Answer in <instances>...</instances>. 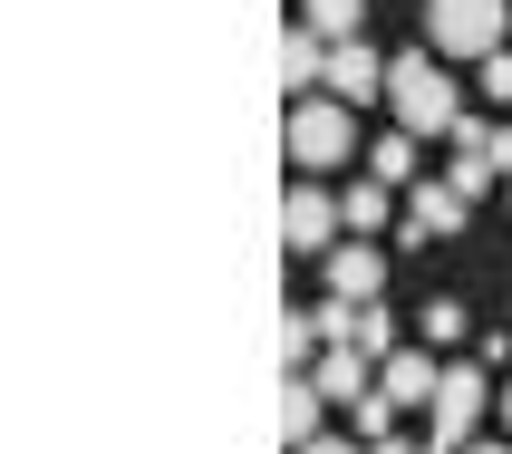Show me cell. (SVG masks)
I'll return each mask as SVG.
<instances>
[{"label": "cell", "instance_id": "16", "mask_svg": "<svg viewBox=\"0 0 512 454\" xmlns=\"http://www.w3.org/2000/svg\"><path fill=\"white\" fill-rule=\"evenodd\" d=\"M310 348H329V339H319V319L310 310H281V368H300Z\"/></svg>", "mask_w": 512, "mask_h": 454}, {"label": "cell", "instance_id": "21", "mask_svg": "<svg viewBox=\"0 0 512 454\" xmlns=\"http://www.w3.org/2000/svg\"><path fill=\"white\" fill-rule=\"evenodd\" d=\"M290 454H358V445H339V435H310V445H290Z\"/></svg>", "mask_w": 512, "mask_h": 454}, {"label": "cell", "instance_id": "15", "mask_svg": "<svg viewBox=\"0 0 512 454\" xmlns=\"http://www.w3.org/2000/svg\"><path fill=\"white\" fill-rule=\"evenodd\" d=\"M368 174H377V184H416V136L397 126V136H387V145L368 155Z\"/></svg>", "mask_w": 512, "mask_h": 454}, {"label": "cell", "instance_id": "11", "mask_svg": "<svg viewBox=\"0 0 512 454\" xmlns=\"http://www.w3.org/2000/svg\"><path fill=\"white\" fill-rule=\"evenodd\" d=\"M310 377H319V397H348V406H358V397L377 387V358H368V348H329Z\"/></svg>", "mask_w": 512, "mask_h": 454}, {"label": "cell", "instance_id": "8", "mask_svg": "<svg viewBox=\"0 0 512 454\" xmlns=\"http://www.w3.org/2000/svg\"><path fill=\"white\" fill-rule=\"evenodd\" d=\"M435 387H445V368L416 358V348H406V358H377V397L387 406H435Z\"/></svg>", "mask_w": 512, "mask_h": 454}, {"label": "cell", "instance_id": "3", "mask_svg": "<svg viewBox=\"0 0 512 454\" xmlns=\"http://www.w3.org/2000/svg\"><path fill=\"white\" fill-rule=\"evenodd\" d=\"M281 155H290L300 174L348 165V97H290V116H281Z\"/></svg>", "mask_w": 512, "mask_h": 454}, {"label": "cell", "instance_id": "7", "mask_svg": "<svg viewBox=\"0 0 512 454\" xmlns=\"http://www.w3.org/2000/svg\"><path fill=\"white\" fill-rule=\"evenodd\" d=\"M387 68L397 58H377L368 39H339L329 49V97H387Z\"/></svg>", "mask_w": 512, "mask_h": 454}, {"label": "cell", "instance_id": "14", "mask_svg": "<svg viewBox=\"0 0 512 454\" xmlns=\"http://www.w3.org/2000/svg\"><path fill=\"white\" fill-rule=\"evenodd\" d=\"M387 194H397V184H377V174H368V184H348V194H339L348 232H377V223H387Z\"/></svg>", "mask_w": 512, "mask_h": 454}, {"label": "cell", "instance_id": "10", "mask_svg": "<svg viewBox=\"0 0 512 454\" xmlns=\"http://www.w3.org/2000/svg\"><path fill=\"white\" fill-rule=\"evenodd\" d=\"M319 406H329V397H319V377L290 368L281 377V445H310V435H319Z\"/></svg>", "mask_w": 512, "mask_h": 454}, {"label": "cell", "instance_id": "12", "mask_svg": "<svg viewBox=\"0 0 512 454\" xmlns=\"http://www.w3.org/2000/svg\"><path fill=\"white\" fill-rule=\"evenodd\" d=\"M464 223V194L455 184H416V213H406V242H435V232Z\"/></svg>", "mask_w": 512, "mask_h": 454}, {"label": "cell", "instance_id": "9", "mask_svg": "<svg viewBox=\"0 0 512 454\" xmlns=\"http://www.w3.org/2000/svg\"><path fill=\"white\" fill-rule=\"evenodd\" d=\"M281 87H290V97H300V87H329V39H319L310 20L281 29Z\"/></svg>", "mask_w": 512, "mask_h": 454}, {"label": "cell", "instance_id": "24", "mask_svg": "<svg viewBox=\"0 0 512 454\" xmlns=\"http://www.w3.org/2000/svg\"><path fill=\"white\" fill-rule=\"evenodd\" d=\"M503 426H512V387H503Z\"/></svg>", "mask_w": 512, "mask_h": 454}, {"label": "cell", "instance_id": "2", "mask_svg": "<svg viewBox=\"0 0 512 454\" xmlns=\"http://www.w3.org/2000/svg\"><path fill=\"white\" fill-rule=\"evenodd\" d=\"M512 39V0H426V49L435 58H493Z\"/></svg>", "mask_w": 512, "mask_h": 454}, {"label": "cell", "instance_id": "1", "mask_svg": "<svg viewBox=\"0 0 512 454\" xmlns=\"http://www.w3.org/2000/svg\"><path fill=\"white\" fill-rule=\"evenodd\" d=\"M387 107H397V126L406 136H455V78H445V58L435 49H416V58H397L387 68Z\"/></svg>", "mask_w": 512, "mask_h": 454}, {"label": "cell", "instance_id": "4", "mask_svg": "<svg viewBox=\"0 0 512 454\" xmlns=\"http://www.w3.org/2000/svg\"><path fill=\"white\" fill-rule=\"evenodd\" d=\"M484 368H445V387H435V454H464L474 445V426H484Z\"/></svg>", "mask_w": 512, "mask_h": 454}, {"label": "cell", "instance_id": "22", "mask_svg": "<svg viewBox=\"0 0 512 454\" xmlns=\"http://www.w3.org/2000/svg\"><path fill=\"white\" fill-rule=\"evenodd\" d=\"M377 454H426V445H406V435H377Z\"/></svg>", "mask_w": 512, "mask_h": 454}, {"label": "cell", "instance_id": "20", "mask_svg": "<svg viewBox=\"0 0 512 454\" xmlns=\"http://www.w3.org/2000/svg\"><path fill=\"white\" fill-rule=\"evenodd\" d=\"M484 87H493V97H512V49H493V58H484Z\"/></svg>", "mask_w": 512, "mask_h": 454}, {"label": "cell", "instance_id": "23", "mask_svg": "<svg viewBox=\"0 0 512 454\" xmlns=\"http://www.w3.org/2000/svg\"><path fill=\"white\" fill-rule=\"evenodd\" d=\"M464 454H503V445H464Z\"/></svg>", "mask_w": 512, "mask_h": 454}, {"label": "cell", "instance_id": "19", "mask_svg": "<svg viewBox=\"0 0 512 454\" xmlns=\"http://www.w3.org/2000/svg\"><path fill=\"white\" fill-rule=\"evenodd\" d=\"M484 165H493V174H512V126H493V136H484Z\"/></svg>", "mask_w": 512, "mask_h": 454}, {"label": "cell", "instance_id": "6", "mask_svg": "<svg viewBox=\"0 0 512 454\" xmlns=\"http://www.w3.org/2000/svg\"><path fill=\"white\" fill-rule=\"evenodd\" d=\"M329 300H387V252L377 242H339L329 252Z\"/></svg>", "mask_w": 512, "mask_h": 454}, {"label": "cell", "instance_id": "5", "mask_svg": "<svg viewBox=\"0 0 512 454\" xmlns=\"http://www.w3.org/2000/svg\"><path fill=\"white\" fill-rule=\"evenodd\" d=\"M339 232H348V213L319 194V184H290L281 194V242L290 252H339Z\"/></svg>", "mask_w": 512, "mask_h": 454}, {"label": "cell", "instance_id": "13", "mask_svg": "<svg viewBox=\"0 0 512 454\" xmlns=\"http://www.w3.org/2000/svg\"><path fill=\"white\" fill-rule=\"evenodd\" d=\"M358 10H368V0H300V20H310L329 49H339V39H358Z\"/></svg>", "mask_w": 512, "mask_h": 454}, {"label": "cell", "instance_id": "17", "mask_svg": "<svg viewBox=\"0 0 512 454\" xmlns=\"http://www.w3.org/2000/svg\"><path fill=\"white\" fill-rule=\"evenodd\" d=\"M445 184H455V194L474 203V194H484V184H493V165H484V155H455V165H445Z\"/></svg>", "mask_w": 512, "mask_h": 454}, {"label": "cell", "instance_id": "18", "mask_svg": "<svg viewBox=\"0 0 512 454\" xmlns=\"http://www.w3.org/2000/svg\"><path fill=\"white\" fill-rule=\"evenodd\" d=\"M426 339H435V348L464 339V300H435V310H426Z\"/></svg>", "mask_w": 512, "mask_h": 454}]
</instances>
